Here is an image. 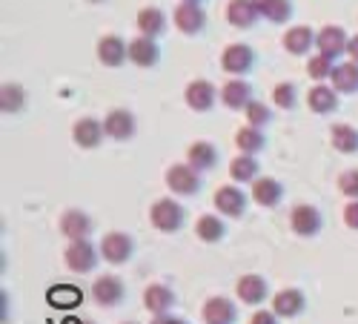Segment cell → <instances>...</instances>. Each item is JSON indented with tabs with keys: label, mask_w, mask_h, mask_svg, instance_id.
<instances>
[{
	"label": "cell",
	"mask_w": 358,
	"mask_h": 324,
	"mask_svg": "<svg viewBox=\"0 0 358 324\" xmlns=\"http://www.w3.org/2000/svg\"><path fill=\"white\" fill-rule=\"evenodd\" d=\"M150 221L160 233H178L184 227V207L172 198H158L150 209Z\"/></svg>",
	"instance_id": "6da1fadb"
},
{
	"label": "cell",
	"mask_w": 358,
	"mask_h": 324,
	"mask_svg": "<svg viewBox=\"0 0 358 324\" xmlns=\"http://www.w3.org/2000/svg\"><path fill=\"white\" fill-rule=\"evenodd\" d=\"M255 63V52L250 49L247 43H230L221 52V69L230 78H243Z\"/></svg>",
	"instance_id": "7a4b0ae2"
},
{
	"label": "cell",
	"mask_w": 358,
	"mask_h": 324,
	"mask_svg": "<svg viewBox=\"0 0 358 324\" xmlns=\"http://www.w3.org/2000/svg\"><path fill=\"white\" fill-rule=\"evenodd\" d=\"M101 255H104V262H109V264H126L129 258H132V250H135V241L129 238L126 233H121V230H112V233H106L104 238H101Z\"/></svg>",
	"instance_id": "3957f363"
},
{
	"label": "cell",
	"mask_w": 358,
	"mask_h": 324,
	"mask_svg": "<svg viewBox=\"0 0 358 324\" xmlns=\"http://www.w3.org/2000/svg\"><path fill=\"white\" fill-rule=\"evenodd\" d=\"M101 250H95L92 244H89V238H84V241H72V244L67 247V253H63V258H67V267L72 270V273H92L95 267H97V262H101V255H97Z\"/></svg>",
	"instance_id": "277c9868"
},
{
	"label": "cell",
	"mask_w": 358,
	"mask_h": 324,
	"mask_svg": "<svg viewBox=\"0 0 358 324\" xmlns=\"http://www.w3.org/2000/svg\"><path fill=\"white\" fill-rule=\"evenodd\" d=\"M218 98H221V92H218L213 84H209V80H204V78L189 80L187 89H184V101H187V106L195 109V112H209V109L215 106Z\"/></svg>",
	"instance_id": "5b68a950"
},
{
	"label": "cell",
	"mask_w": 358,
	"mask_h": 324,
	"mask_svg": "<svg viewBox=\"0 0 358 324\" xmlns=\"http://www.w3.org/2000/svg\"><path fill=\"white\" fill-rule=\"evenodd\" d=\"M167 187L175 196H195L201 189V175L189 164H175L167 170Z\"/></svg>",
	"instance_id": "8992f818"
},
{
	"label": "cell",
	"mask_w": 358,
	"mask_h": 324,
	"mask_svg": "<svg viewBox=\"0 0 358 324\" xmlns=\"http://www.w3.org/2000/svg\"><path fill=\"white\" fill-rule=\"evenodd\" d=\"M321 213L313 207V204H296L289 213V227L296 235H304V238H313L321 233Z\"/></svg>",
	"instance_id": "52a82bcc"
},
{
	"label": "cell",
	"mask_w": 358,
	"mask_h": 324,
	"mask_svg": "<svg viewBox=\"0 0 358 324\" xmlns=\"http://www.w3.org/2000/svg\"><path fill=\"white\" fill-rule=\"evenodd\" d=\"M347 46H350V38H347V32L341 29V26H324L318 35H315V49L318 55H327L330 60H335L338 55H344L347 52Z\"/></svg>",
	"instance_id": "ba28073f"
},
{
	"label": "cell",
	"mask_w": 358,
	"mask_h": 324,
	"mask_svg": "<svg viewBox=\"0 0 358 324\" xmlns=\"http://www.w3.org/2000/svg\"><path fill=\"white\" fill-rule=\"evenodd\" d=\"M213 204H215V209H218L221 216H226V218H241L243 209H247V196H243L238 187L224 184V187L215 189Z\"/></svg>",
	"instance_id": "9c48e42d"
},
{
	"label": "cell",
	"mask_w": 358,
	"mask_h": 324,
	"mask_svg": "<svg viewBox=\"0 0 358 324\" xmlns=\"http://www.w3.org/2000/svg\"><path fill=\"white\" fill-rule=\"evenodd\" d=\"M304 307H307V296L298 287H284L272 296V313L278 319H296L304 313Z\"/></svg>",
	"instance_id": "30bf717a"
},
{
	"label": "cell",
	"mask_w": 358,
	"mask_h": 324,
	"mask_svg": "<svg viewBox=\"0 0 358 324\" xmlns=\"http://www.w3.org/2000/svg\"><path fill=\"white\" fill-rule=\"evenodd\" d=\"M123 296H126V287L118 275H101L92 284V299L101 307H118L123 301Z\"/></svg>",
	"instance_id": "8fae6325"
},
{
	"label": "cell",
	"mask_w": 358,
	"mask_h": 324,
	"mask_svg": "<svg viewBox=\"0 0 358 324\" xmlns=\"http://www.w3.org/2000/svg\"><path fill=\"white\" fill-rule=\"evenodd\" d=\"M235 293L241 299V304H261L267 296H270V284L264 275H255V273H247V275H241L238 284H235Z\"/></svg>",
	"instance_id": "7c38bea8"
},
{
	"label": "cell",
	"mask_w": 358,
	"mask_h": 324,
	"mask_svg": "<svg viewBox=\"0 0 358 324\" xmlns=\"http://www.w3.org/2000/svg\"><path fill=\"white\" fill-rule=\"evenodd\" d=\"M252 101H255L252 98V86L243 78H230L221 86V104L226 109H247Z\"/></svg>",
	"instance_id": "4fadbf2b"
},
{
	"label": "cell",
	"mask_w": 358,
	"mask_h": 324,
	"mask_svg": "<svg viewBox=\"0 0 358 324\" xmlns=\"http://www.w3.org/2000/svg\"><path fill=\"white\" fill-rule=\"evenodd\" d=\"M104 135H106V129H104V124L97 118H80L72 126V141L77 143L80 150H95L97 143L104 141Z\"/></svg>",
	"instance_id": "5bb4252c"
},
{
	"label": "cell",
	"mask_w": 358,
	"mask_h": 324,
	"mask_svg": "<svg viewBox=\"0 0 358 324\" xmlns=\"http://www.w3.org/2000/svg\"><path fill=\"white\" fill-rule=\"evenodd\" d=\"M175 26L184 32V35H198V32H204L206 26V14L198 3H178L175 6Z\"/></svg>",
	"instance_id": "9a60e30c"
},
{
	"label": "cell",
	"mask_w": 358,
	"mask_h": 324,
	"mask_svg": "<svg viewBox=\"0 0 358 324\" xmlns=\"http://www.w3.org/2000/svg\"><path fill=\"white\" fill-rule=\"evenodd\" d=\"M258 18H261L258 0H230V6H226V21L235 29H252Z\"/></svg>",
	"instance_id": "2e32d148"
},
{
	"label": "cell",
	"mask_w": 358,
	"mask_h": 324,
	"mask_svg": "<svg viewBox=\"0 0 358 324\" xmlns=\"http://www.w3.org/2000/svg\"><path fill=\"white\" fill-rule=\"evenodd\" d=\"M104 129H106V138L112 141H129L135 135V118L129 109H112L109 115L104 118Z\"/></svg>",
	"instance_id": "e0dca14e"
},
{
	"label": "cell",
	"mask_w": 358,
	"mask_h": 324,
	"mask_svg": "<svg viewBox=\"0 0 358 324\" xmlns=\"http://www.w3.org/2000/svg\"><path fill=\"white\" fill-rule=\"evenodd\" d=\"M204 324H235V304L230 299H224V296H213V299H206L204 301Z\"/></svg>",
	"instance_id": "ac0fdd59"
},
{
	"label": "cell",
	"mask_w": 358,
	"mask_h": 324,
	"mask_svg": "<svg viewBox=\"0 0 358 324\" xmlns=\"http://www.w3.org/2000/svg\"><path fill=\"white\" fill-rule=\"evenodd\" d=\"M129 58V43H123V38L118 35H106L97 40V60L104 63V67H121V63Z\"/></svg>",
	"instance_id": "d6986e66"
},
{
	"label": "cell",
	"mask_w": 358,
	"mask_h": 324,
	"mask_svg": "<svg viewBox=\"0 0 358 324\" xmlns=\"http://www.w3.org/2000/svg\"><path fill=\"white\" fill-rule=\"evenodd\" d=\"M60 233L69 241H84L92 233V218L84 209H67V213L60 216Z\"/></svg>",
	"instance_id": "ffe728a7"
},
{
	"label": "cell",
	"mask_w": 358,
	"mask_h": 324,
	"mask_svg": "<svg viewBox=\"0 0 358 324\" xmlns=\"http://www.w3.org/2000/svg\"><path fill=\"white\" fill-rule=\"evenodd\" d=\"M158 58H160V49H158L155 38L138 35L135 40H129V60H132L135 67L150 69V67H155V63H158Z\"/></svg>",
	"instance_id": "44dd1931"
},
{
	"label": "cell",
	"mask_w": 358,
	"mask_h": 324,
	"mask_svg": "<svg viewBox=\"0 0 358 324\" xmlns=\"http://www.w3.org/2000/svg\"><path fill=\"white\" fill-rule=\"evenodd\" d=\"M281 198H284V187H281L278 178L264 175V178H258V181H252V201L258 207H267V209L278 207Z\"/></svg>",
	"instance_id": "7402d4cb"
},
{
	"label": "cell",
	"mask_w": 358,
	"mask_h": 324,
	"mask_svg": "<svg viewBox=\"0 0 358 324\" xmlns=\"http://www.w3.org/2000/svg\"><path fill=\"white\" fill-rule=\"evenodd\" d=\"M175 304V293L167 284H150L143 290V307L150 310L152 316H167Z\"/></svg>",
	"instance_id": "603a6c76"
},
{
	"label": "cell",
	"mask_w": 358,
	"mask_h": 324,
	"mask_svg": "<svg viewBox=\"0 0 358 324\" xmlns=\"http://www.w3.org/2000/svg\"><path fill=\"white\" fill-rule=\"evenodd\" d=\"M307 106H310L315 115H330V112L338 109V92L327 84H315L307 95Z\"/></svg>",
	"instance_id": "cb8c5ba5"
},
{
	"label": "cell",
	"mask_w": 358,
	"mask_h": 324,
	"mask_svg": "<svg viewBox=\"0 0 358 324\" xmlns=\"http://www.w3.org/2000/svg\"><path fill=\"white\" fill-rule=\"evenodd\" d=\"M187 164L195 167L198 172H206L218 164V150L209 141H195L192 147L187 150Z\"/></svg>",
	"instance_id": "d4e9b609"
},
{
	"label": "cell",
	"mask_w": 358,
	"mask_h": 324,
	"mask_svg": "<svg viewBox=\"0 0 358 324\" xmlns=\"http://www.w3.org/2000/svg\"><path fill=\"white\" fill-rule=\"evenodd\" d=\"M333 80V89L341 92V95H350V92H358V63L353 60H344V63H335V69L330 75Z\"/></svg>",
	"instance_id": "484cf974"
},
{
	"label": "cell",
	"mask_w": 358,
	"mask_h": 324,
	"mask_svg": "<svg viewBox=\"0 0 358 324\" xmlns=\"http://www.w3.org/2000/svg\"><path fill=\"white\" fill-rule=\"evenodd\" d=\"M315 46V32L310 26H292L284 35V49L289 55H307Z\"/></svg>",
	"instance_id": "4316f807"
},
{
	"label": "cell",
	"mask_w": 358,
	"mask_h": 324,
	"mask_svg": "<svg viewBox=\"0 0 358 324\" xmlns=\"http://www.w3.org/2000/svg\"><path fill=\"white\" fill-rule=\"evenodd\" d=\"M135 26H138L141 35H146V38H158L160 32L167 29V14L160 12L158 6H146V9L138 12Z\"/></svg>",
	"instance_id": "83f0119b"
},
{
	"label": "cell",
	"mask_w": 358,
	"mask_h": 324,
	"mask_svg": "<svg viewBox=\"0 0 358 324\" xmlns=\"http://www.w3.org/2000/svg\"><path fill=\"white\" fill-rule=\"evenodd\" d=\"M235 147H238L241 155H258L267 147V138H264V132L258 126L247 124V126H241L235 132Z\"/></svg>",
	"instance_id": "f1b7e54d"
},
{
	"label": "cell",
	"mask_w": 358,
	"mask_h": 324,
	"mask_svg": "<svg viewBox=\"0 0 358 324\" xmlns=\"http://www.w3.org/2000/svg\"><path fill=\"white\" fill-rule=\"evenodd\" d=\"M330 141H333V150L341 155H353L358 152V129L350 124H335L330 129Z\"/></svg>",
	"instance_id": "f546056e"
},
{
	"label": "cell",
	"mask_w": 358,
	"mask_h": 324,
	"mask_svg": "<svg viewBox=\"0 0 358 324\" xmlns=\"http://www.w3.org/2000/svg\"><path fill=\"white\" fill-rule=\"evenodd\" d=\"M224 233H226V227H224V221L218 218V216H201L198 221H195V235H198L204 244H218V241L224 238Z\"/></svg>",
	"instance_id": "4dcf8cb0"
},
{
	"label": "cell",
	"mask_w": 358,
	"mask_h": 324,
	"mask_svg": "<svg viewBox=\"0 0 358 324\" xmlns=\"http://www.w3.org/2000/svg\"><path fill=\"white\" fill-rule=\"evenodd\" d=\"M230 175H232V181H238V184L258 181V161H255V155H235L230 161Z\"/></svg>",
	"instance_id": "1f68e13d"
},
{
	"label": "cell",
	"mask_w": 358,
	"mask_h": 324,
	"mask_svg": "<svg viewBox=\"0 0 358 324\" xmlns=\"http://www.w3.org/2000/svg\"><path fill=\"white\" fill-rule=\"evenodd\" d=\"M258 12L270 23H287L292 18V0H258Z\"/></svg>",
	"instance_id": "d6a6232c"
},
{
	"label": "cell",
	"mask_w": 358,
	"mask_h": 324,
	"mask_svg": "<svg viewBox=\"0 0 358 324\" xmlns=\"http://www.w3.org/2000/svg\"><path fill=\"white\" fill-rule=\"evenodd\" d=\"M26 106V92L23 86L18 84H3L0 89V109L6 112V115H14V112H21Z\"/></svg>",
	"instance_id": "836d02e7"
},
{
	"label": "cell",
	"mask_w": 358,
	"mask_h": 324,
	"mask_svg": "<svg viewBox=\"0 0 358 324\" xmlns=\"http://www.w3.org/2000/svg\"><path fill=\"white\" fill-rule=\"evenodd\" d=\"M335 69V63L327 58V55H313L310 60H307V75H310L313 80H318V84H324Z\"/></svg>",
	"instance_id": "e575fe53"
},
{
	"label": "cell",
	"mask_w": 358,
	"mask_h": 324,
	"mask_svg": "<svg viewBox=\"0 0 358 324\" xmlns=\"http://www.w3.org/2000/svg\"><path fill=\"white\" fill-rule=\"evenodd\" d=\"M80 299V290L77 287H69V284H60L55 290H49V301H52L55 307H75Z\"/></svg>",
	"instance_id": "d590c367"
},
{
	"label": "cell",
	"mask_w": 358,
	"mask_h": 324,
	"mask_svg": "<svg viewBox=\"0 0 358 324\" xmlns=\"http://www.w3.org/2000/svg\"><path fill=\"white\" fill-rule=\"evenodd\" d=\"M243 115H247V124L250 126H267L270 124V106L264 104V101H252L247 109H243Z\"/></svg>",
	"instance_id": "8d00e7d4"
},
{
	"label": "cell",
	"mask_w": 358,
	"mask_h": 324,
	"mask_svg": "<svg viewBox=\"0 0 358 324\" xmlns=\"http://www.w3.org/2000/svg\"><path fill=\"white\" fill-rule=\"evenodd\" d=\"M338 189L344 192L350 201H358V170H344L338 175Z\"/></svg>",
	"instance_id": "74e56055"
},
{
	"label": "cell",
	"mask_w": 358,
	"mask_h": 324,
	"mask_svg": "<svg viewBox=\"0 0 358 324\" xmlns=\"http://www.w3.org/2000/svg\"><path fill=\"white\" fill-rule=\"evenodd\" d=\"M272 104L281 109H292L296 106V86L292 84H278L272 89Z\"/></svg>",
	"instance_id": "f35d334b"
},
{
	"label": "cell",
	"mask_w": 358,
	"mask_h": 324,
	"mask_svg": "<svg viewBox=\"0 0 358 324\" xmlns=\"http://www.w3.org/2000/svg\"><path fill=\"white\" fill-rule=\"evenodd\" d=\"M344 224L350 227V230L358 233V201H350V204L344 207Z\"/></svg>",
	"instance_id": "ab89813d"
},
{
	"label": "cell",
	"mask_w": 358,
	"mask_h": 324,
	"mask_svg": "<svg viewBox=\"0 0 358 324\" xmlns=\"http://www.w3.org/2000/svg\"><path fill=\"white\" fill-rule=\"evenodd\" d=\"M250 324H278V316L272 310H258V313H252Z\"/></svg>",
	"instance_id": "60d3db41"
},
{
	"label": "cell",
	"mask_w": 358,
	"mask_h": 324,
	"mask_svg": "<svg viewBox=\"0 0 358 324\" xmlns=\"http://www.w3.org/2000/svg\"><path fill=\"white\" fill-rule=\"evenodd\" d=\"M152 324H187V321H184V319H178V316H169V313H167V316H155V321H152Z\"/></svg>",
	"instance_id": "b9f144b4"
},
{
	"label": "cell",
	"mask_w": 358,
	"mask_h": 324,
	"mask_svg": "<svg viewBox=\"0 0 358 324\" xmlns=\"http://www.w3.org/2000/svg\"><path fill=\"white\" fill-rule=\"evenodd\" d=\"M347 55H350V60H353V63H358V35H355V38H350V46H347Z\"/></svg>",
	"instance_id": "7bdbcfd3"
},
{
	"label": "cell",
	"mask_w": 358,
	"mask_h": 324,
	"mask_svg": "<svg viewBox=\"0 0 358 324\" xmlns=\"http://www.w3.org/2000/svg\"><path fill=\"white\" fill-rule=\"evenodd\" d=\"M184 3H198V6H201V3H204V0H184Z\"/></svg>",
	"instance_id": "ee69618b"
},
{
	"label": "cell",
	"mask_w": 358,
	"mask_h": 324,
	"mask_svg": "<svg viewBox=\"0 0 358 324\" xmlns=\"http://www.w3.org/2000/svg\"><path fill=\"white\" fill-rule=\"evenodd\" d=\"M89 3H104V0H89Z\"/></svg>",
	"instance_id": "f6af8a7d"
},
{
	"label": "cell",
	"mask_w": 358,
	"mask_h": 324,
	"mask_svg": "<svg viewBox=\"0 0 358 324\" xmlns=\"http://www.w3.org/2000/svg\"><path fill=\"white\" fill-rule=\"evenodd\" d=\"M123 324H135V321H123Z\"/></svg>",
	"instance_id": "bcb514c9"
}]
</instances>
